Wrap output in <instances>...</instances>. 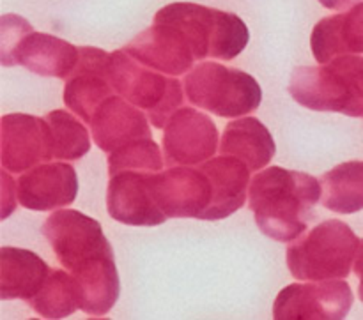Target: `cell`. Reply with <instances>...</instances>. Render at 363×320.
Instances as JSON below:
<instances>
[{
    "label": "cell",
    "instance_id": "9a60e30c",
    "mask_svg": "<svg viewBox=\"0 0 363 320\" xmlns=\"http://www.w3.org/2000/svg\"><path fill=\"white\" fill-rule=\"evenodd\" d=\"M80 59V48L52 34H43L30 28L16 45L0 57L6 67L23 66L41 76L67 80Z\"/></svg>",
    "mask_w": 363,
    "mask_h": 320
},
{
    "label": "cell",
    "instance_id": "ac0fdd59",
    "mask_svg": "<svg viewBox=\"0 0 363 320\" xmlns=\"http://www.w3.org/2000/svg\"><path fill=\"white\" fill-rule=\"evenodd\" d=\"M211 181L213 198L202 219L218 222L229 218L247 202L250 188V166L243 159L230 154L211 158L201 165Z\"/></svg>",
    "mask_w": 363,
    "mask_h": 320
},
{
    "label": "cell",
    "instance_id": "9c48e42d",
    "mask_svg": "<svg viewBox=\"0 0 363 320\" xmlns=\"http://www.w3.org/2000/svg\"><path fill=\"white\" fill-rule=\"evenodd\" d=\"M216 149L218 127L211 117L190 106L172 113L163 135L167 165H202L215 156Z\"/></svg>",
    "mask_w": 363,
    "mask_h": 320
},
{
    "label": "cell",
    "instance_id": "52a82bcc",
    "mask_svg": "<svg viewBox=\"0 0 363 320\" xmlns=\"http://www.w3.org/2000/svg\"><path fill=\"white\" fill-rule=\"evenodd\" d=\"M108 74L116 94L138 106L156 130L167 122L184 101L183 85L176 76H165L135 60L124 48L110 53Z\"/></svg>",
    "mask_w": 363,
    "mask_h": 320
},
{
    "label": "cell",
    "instance_id": "d4e9b609",
    "mask_svg": "<svg viewBox=\"0 0 363 320\" xmlns=\"http://www.w3.org/2000/svg\"><path fill=\"white\" fill-rule=\"evenodd\" d=\"M165 156H162L158 144L152 138L135 140L117 151L108 152V173L123 170H145V172H162L165 166Z\"/></svg>",
    "mask_w": 363,
    "mask_h": 320
},
{
    "label": "cell",
    "instance_id": "484cf974",
    "mask_svg": "<svg viewBox=\"0 0 363 320\" xmlns=\"http://www.w3.org/2000/svg\"><path fill=\"white\" fill-rule=\"evenodd\" d=\"M321 6H325L326 9H333V11H344V9H351L357 4L363 2V0H318Z\"/></svg>",
    "mask_w": 363,
    "mask_h": 320
},
{
    "label": "cell",
    "instance_id": "44dd1931",
    "mask_svg": "<svg viewBox=\"0 0 363 320\" xmlns=\"http://www.w3.org/2000/svg\"><path fill=\"white\" fill-rule=\"evenodd\" d=\"M275 151L277 145L272 133L255 117H241L229 122L220 140V152L243 159L252 172L269 165L275 158Z\"/></svg>",
    "mask_w": 363,
    "mask_h": 320
},
{
    "label": "cell",
    "instance_id": "5b68a950",
    "mask_svg": "<svg viewBox=\"0 0 363 320\" xmlns=\"http://www.w3.org/2000/svg\"><path fill=\"white\" fill-rule=\"evenodd\" d=\"M360 244L347 223L326 219L287 248V268L303 282L344 280L350 276Z\"/></svg>",
    "mask_w": 363,
    "mask_h": 320
},
{
    "label": "cell",
    "instance_id": "7402d4cb",
    "mask_svg": "<svg viewBox=\"0 0 363 320\" xmlns=\"http://www.w3.org/2000/svg\"><path fill=\"white\" fill-rule=\"evenodd\" d=\"M323 205L339 215H354L363 209V161L337 165L321 177Z\"/></svg>",
    "mask_w": 363,
    "mask_h": 320
},
{
    "label": "cell",
    "instance_id": "3957f363",
    "mask_svg": "<svg viewBox=\"0 0 363 320\" xmlns=\"http://www.w3.org/2000/svg\"><path fill=\"white\" fill-rule=\"evenodd\" d=\"M289 94L314 112L363 117V57L350 53L318 67H298L291 76Z\"/></svg>",
    "mask_w": 363,
    "mask_h": 320
},
{
    "label": "cell",
    "instance_id": "30bf717a",
    "mask_svg": "<svg viewBox=\"0 0 363 320\" xmlns=\"http://www.w3.org/2000/svg\"><path fill=\"white\" fill-rule=\"evenodd\" d=\"M110 218L131 227H156L167 222L155 197V172L123 170L110 176L106 190Z\"/></svg>",
    "mask_w": 363,
    "mask_h": 320
},
{
    "label": "cell",
    "instance_id": "d6986e66",
    "mask_svg": "<svg viewBox=\"0 0 363 320\" xmlns=\"http://www.w3.org/2000/svg\"><path fill=\"white\" fill-rule=\"evenodd\" d=\"M311 48L319 64L340 55L363 53V2L346 13L323 18L312 30Z\"/></svg>",
    "mask_w": 363,
    "mask_h": 320
},
{
    "label": "cell",
    "instance_id": "277c9868",
    "mask_svg": "<svg viewBox=\"0 0 363 320\" xmlns=\"http://www.w3.org/2000/svg\"><path fill=\"white\" fill-rule=\"evenodd\" d=\"M152 20L179 28L194 50L195 59L233 60L247 48L250 32L238 14L194 2H174L162 7Z\"/></svg>",
    "mask_w": 363,
    "mask_h": 320
},
{
    "label": "cell",
    "instance_id": "e0dca14e",
    "mask_svg": "<svg viewBox=\"0 0 363 320\" xmlns=\"http://www.w3.org/2000/svg\"><path fill=\"white\" fill-rule=\"evenodd\" d=\"M149 117L123 96L113 94L99 105L91 120V135L101 151L113 152L142 138H151Z\"/></svg>",
    "mask_w": 363,
    "mask_h": 320
},
{
    "label": "cell",
    "instance_id": "cb8c5ba5",
    "mask_svg": "<svg viewBox=\"0 0 363 320\" xmlns=\"http://www.w3.org/2000/svg\"><path fill=\"white\" fill-rule=\"evenodd\" d=\"M52 135L53 159L77 161L91 151L89 131L66 110H53L45 117Z\"/></svg>",
    "mask_w": 363,
    "mask_h": 320
},
{
    "label": "cell",
    "instance_id": "6da1fadb",
    "mask_svg": "<svg viewBox=\"0 0 363 320\" xmlns=\"http://www.w3.org/2000/svg\"><path fill=\"white\" fill-rule=\"evenodd\" d=\"M43 234L77 282L80 310L92 317L108 314L119 299L121 282L113 250L99 222L74 209H62L48 216Z\"/></svg>",
    "mask_w": 363,
    "mask_h": 320
},
{
    "label": "cell",
    "instance_id": "ffe728a7",
    "mask_svg": "<svg viewBox=\"0 0 363 320\" xmlns=\"http://www.w3.org/2000/svg\"><path fill=\"white\" fill-rule=\"evenodd\" d=\"M50 268L39 255L23 248L0 250V299L30 301L45 285Z\"/></svg>",
    "mask_w": 363,
    "mask_h": 320
},
{
    "label": "cell",
    "instance_id": "5bb4252c",
    "mask_svg": "<svg viewBox=\"0 0 363 320\" xmlns=\"http://www.w3.org/2000/svg\"><path fill=\"white\" fill-rule=\"evenodd\" d=\"M124 50L144 66L170 76L188 73L197 62L183 32L167 21L152 20V27L140 32Z\"/></svg>",
    "mask_w": 363,
    "mask_h": 320
},
{
    "label": "cell",
    "instance_id": "ba28073f",
    "mask_svg": "<svg viewBox=\"0 0 363 320\" xmlns=\"http://www.w3.org/2000/svg\"><path fill=\"white\" fill-rule=\"evenodd\" d=\"M353 307V292L344 280L293 283L282 289L273 304L277 320H340Z\"/></svg>",
    "mask_w": 363,
    "mask_h": 320
},
{
    "label": "cell",
    "instance_id": "4316f807",
    "mask_svg": "<svg viewBox=\"0 0 363 320\" xmlns=\"http://www.w3.org/2000/svg\"><path fill=\"white\" fill-rule=\"evenodd\" d=\"M354 273L360 278V285H358V296H360L362 303H363V241L360 244V250H358L357 261H354Z\"/></svg>",
    "mask_w": 363,
    "mask_h": 320
},
{
    "label": "cell",
    "instance_id": "7c38bea8",
    "mask_svg": "<svg viewBox=\"0 0 363 320\" xmlns=\"http://www.w3.org/2000/svg\"><path fill=\"white\" fill-rule=\"evenodd\" d=\"M53 159L52 135L46 119L27 113L2 117V168L23 173L32 166Z\"/></svg>",
    "mask_w": 363,
    "mask_h": 320
},
{
    "label": "cell",
    "instance_id": "4fadbf2b",
    "mask_svg": "<svg viewBox=\"0 0 363 320\" xmlns=\"http://www.w3.org/2000/svg\"><path fill=\"white\" fill-rule=\"evenodd\" d=\"M80 59L64 87V105L91 124L92 115L103 101L113 96L108 74L110 53L94 46H78Z\"/></svg>",
    "mask_w": 363,
    "mask_h": 320
},
{
    "label": "cell",
    "instance_id": "8992f818",
    "mask_svg": "<svg viewBox=\"0 0 363 320\" xmlns=\"http://www.w3.org/2000/svg\"><path fill=\"white\" fill-rule=\"evenodd\" d=\"M184 94L194 106L223 119L248 115L262 101V88L252 74L213 60L188 71Z\"/></svg>",
    "mask_w": 363,
    "mask_h": 320
},
{
    "label": "cell",
    "instance_id": "8fae6325",
    "mask_svg": "<svg viewBox=\"0 0 363 320\" xmlns=\"http://www.w3.org/2000/svg\"><path fill=\"white\" fill-rule=\"evenodd\" d=\"M155 197L167 218L202 219L213 198L211 181L201 166H170L155 172Z\"/></svg>",
    "mask_w": 363,
    "mask_h": 320
},
{
    "label": "cell",
    "instance_id": "603a6c76",
    "mask_svg": "<svg viewBox=\"0 0 363 320\" xmlns=\"http://www.w3.org/2000/svg\"><path fill=\"white\" fill-rule=\"evenodd\" d=\"M28 307L45 319H64L80 308V292L71 275L52 269L43 289L28 301Z\"/></svg>",
    "mask_w": 363,
    "mask_h": 320
},
{
    "label": "cell",
    "instance_id": "7a4b0ae2",
    "mask_svg": "<svg viewBox=\"0 0 363 320\" xmlns=\"http://www.w3.org/2000/svg\"><path fill=\"white\" fill-rule=\"evenodd\" d=\"M321 197L319 179L280 166L255 173L248 188V204L259 230L279 243H291L303 236Z\"/></svg>",
    "mask_w": 363,
    "mask_h": 320
},
{
    "label": "cell",
    "instance_id": "2e32d148",
    "mask_svg": "<svg viewBox=\"0 0 363 320\" xmlns=\"http://www.w3.org/2000/svg\"><path fill=\"white\" fill-rule=\"evenodd\" d=\"M78 176L67 163H39L23 172L16 184L18 202L30 211H53L77 200Z\"/></svg>",
    "mask_w": 363,
    "mask_h": 320
}]
</instances>
